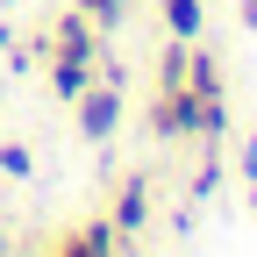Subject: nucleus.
<instances>
[{
    "label": "nucleus",
    "mask_w": 257,
    "mask_h": 257,
    "mask_svg": "<svg viewBox=\"0 0 257 257\" xmlns=\"http://www.w3.org/2000/svg\"><path fill=\"white\" fill-rule=\"evenodd\" d=\"M79 121H86V136H107V128H114V93H86Z\"/></svg>",
    "instance_id": "1"
},
{
    "label": "nucleus",
    "mask_w": 257,
    "mask_h": 257,
    "mask_svg": "<svg viewBox=\"0 0 257 257\" xmlns=\"http://www.w3.org/2000/svg\"><path fill=\"white\" fill-rule=\"evenodd\" d=\"M165 15H172L179 36H200V0H165Z\"/></svg>",
    "instance_id": "2"
},
{
    "label": "nucleus",
    "mask_w": 257,
    "mask_h": 257,
    "mask_svg": "<svg viewBox=\"0 0 257 257\" xmlns=\"http://www.w3.org/2000/svg\"><path fill=\"white\" fill-rule=\"evenodd\" d=\"M136 221H143V179L121 193V229H136Z\"/></svg>",
    "instance_id": "3"
},
{
    "label": "nucleus",
    "mask_w": 257,
    "mask_h": 257,
    "mask_svg": "<svg viewBox=\"0 0 257 257\" xmlns=\"http://www.w3.org/2000/svg\"><path fill=\"white\" fill-rule=\"evenodd\" d=\"M86 8H93V22H121V8H128V0H86Z\"/></svg>",
    "instance_id": "4"
}]
</instances>
